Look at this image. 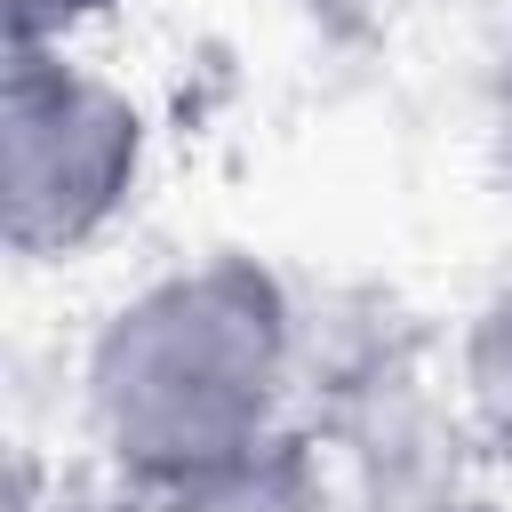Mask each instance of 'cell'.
I'll list each match as a JSON object with an SVG mask.
<instances>
[{
	"mask_svg": "<svg viewBox=\"0 0 512 512\" xmlns=\"http://www.w3.org/2000/svg\"><path fill=\"white\" fill-rule=\"evenodd\" d=\"M288 376V288L256 256H208L112 304L88 344V432L120 480L168 496L280 440Z\"/></svg>",
	"mask_w": 512,
	"mask_h": 512,
	"instance_id": "6da1fadb",
	"label": "cell"
},
{
	"mask_svg": "<svg viewBox=\"0 0 512 512\" xmlns=\"http://www.w3.org/2000/svg\"><path fill=\"white\" fill-rule=\"evenodd\" d=\"M144 176V112L64 56V40H8L0 72V240L24 264L88 248Z\"/></svg>",
	"mask_w": 512,
	"mask_h": 512,
	"instance_id": "7a4b0ae2",
	"label": "cell"
},
{
	"mask_svg": "<svg viewBox=\"0 0 512 512\" xmlns=\"http://www.w3.org/2000/svg\"><path fill=\"white\" fill-rule=\"evenodd\" d=\"M152 512H344V504H336V488H328V464H320L296 432H280V440H264L256 456H240V464H224V472H208V480H184V488H168V496H152Z\"/></svg>",
	"mask_w": 512,
	"mask_h": 512,
	"instance_id": "3957f363",
	"label": "cell"
},
{
	"mask_svg": "<svg viewBox=\"0 0 512 512\" xmlns=\"http://www.w3.org/2000/svg\"><path fill=\"white\" fill-rule=\"evenodd\" d=\"M464 408L488 432V448L512 456V280H496L464 328Z\"/></svg>",
	"mask_w": 512,
	"mask_h": 512,
	"instance_id": "277c9868",
	"label": "cell"
},
{
	"mask_svg": "<svg viewBox=\"0 0 512 512\" xmlns=\"http://www.w3.org/2000/svg\"><path fill=\"white\" fill-rule=\"evenodd\" d=\"M120 0H8V40H64L72 24L104 16Z\"/></svg>",
	"mask_w": 512,
	"mask_h": 512,
	"instance_id": "5b68a950",
	"label": "cell"
},
{
	"mask_svg": "<svg viewBox=\"0 0 512 512\" xmlns=\"http://www.w3.org/2000/svg\"><path fill=\"white\" fill-rule=\"evenodd\" d=\"M440 512H512L504 496H456V504H440Z\"/></svg>",
	"mask_w": 512,
	"mask_h": 512,
	"instance_id": "8992f818",
	"label": "cell"
}]
</instances>
